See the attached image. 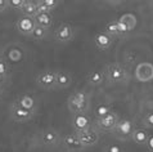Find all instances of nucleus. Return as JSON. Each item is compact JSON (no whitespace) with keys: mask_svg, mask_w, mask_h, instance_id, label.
I'll return each mask as SVG.
<instances>
[{"mask_svg":"<svg viewBox=\"0 0 153 152\" xmlns=\"http://www.w3.org/2000/svg\"><path fill=\"white\" fill-rule=\"evenodd\" d=\"M58 152H71V151H68V150H63V151H58Z\"/></svg>","mask_w":153,"mask_h":152,"instance_id":"72a5a7b5","label":"nucleus"},{"mask_svg":"<svg viewBox=\"0 0 153 152\" xmlns=\"http://www.w3.org/2000/svg\"><path fill=\"white\" fill-rule=\"evenodd\" d=\"M22 16H26V17H35L39 12H37V1H32V0H27L25 7L22 8L21 10Z\"/></svg>","mask_w":153,"mask_h":152,"instance_id":"b1692460","label":"nucleus"},{"mask_svg":"<svg viewBox=\"0 0 153 152\" xmlns=\"http://www.w3.org/2000/svg\"><path fill=\"white\" fill-rule=\"evenodd\" d=\"M76 136L79 137L80 142L82 143L84 147L95 146V145H98V142H99V139H100V133L94 128H89L86 130H84V132L76 133Z\"/></svg>","mask_w":153,"mask_h":152,"instance_id":"9d476101","label":"nucleus"},{"mask_svg":"<svg viewBox=\"0 0 153 152\" xmlns=\"http://www.w3.org/2000/svg\"><path fill=\"white\" fill-rule=\"evenodd\" d=\"M104 32L111 37H118V36L126 35V34L129 32V30H127V27L120 19H116V21H111V22H108L105 25Z\"/></svg>","mask_w":153,"mask_h":152,"instance_id":"2eb2a0df","label":"nucleus"},{"mask_svg":"<svg viewBox=\"0 0 153 152\" xmlns=\"http://www.w3.org/2000/svg\"><path fill=\"white\" fill-rule=\"evenodd\" d=\"M74 36H75L74 27H72L70 23H66V22L61 23L53 32L54 40H56L57 43H61V44L70 43V41L74 40Z\"/></svg>","mask_w":153,"mask_h":152,"instance_id":"0eeeda50","label":"nucleus"},{"mask_svg":"<svg viewBox=\"0 0 153 152\" xmlns=\"http://www.w3.org/2000/svg\"><path fill=\"white\" fill-rule=\"evenodd\" d=\"M105 80V75L103 70H93L91 72H89L86 76V81L89 85L91 86H99L103 84Z\"/></svg>","mask_w":153,"mask_h":152,"instance_id":"aec40b11","label":"nucleus"},{"mask_svg":"<svg viewBox=\"0 0 153 152\" xmlns=\"http://www.w3.org/2000/svg\"><path fill=\"white\" fill-rule=\"evenodd\" d=\"M134 130H135L134 122L129 119H124V120L118 121V124H117L116 128H114L112 134H113L114 138L118 139V141L127 142V141H131V136H133Z\"/></svg>","mask_w":153,"mask_h":152,"instance_id":"7ed1b4c3","label":"nucleus"},{"mask_svg":"<svg viewBox=\"0 0 153 152\" xmlns=\"http://www.w3.org/2000/svg\"><path fill=\"white\" fill-rule=\"evenodd\" d=\"M90 95L85 90L75 92L67 99V107L72 115L86 113L90 110Z\"/></svg>","mask_w":153,"mask_h":152,"instance_id":"f257e3e1","label":"nucleus"},{"mask_svg":"<svg viewBox=\"0 0 153 152\" xmlns=\"http://www.w3.org/2000/svg\"><path fill=\"white\" fill-rule=\"evenodd\" d=\"M148 146H149V148L153 151V139L149 138V142H148Z\"/></svg>","mask_w":153,"mask_h":152,"instance_id":"473e14b6","label":"nucleus"},{"mask_svg":"<svg viewBox=\"0 0 153 152\" xmlns=\"http://www.w3.org/2000/svg\"><path fill=\"white\" fill-rule=\"evenodd\" d=\"M109 112H112V108L108 107V106H98L95 108V116H97V119L104 117L105 115H108Z\"/></svg>","mask_w":153,"mask_h":152,"instance_id":"cd10ccee","label":"nucleus"},{"mask_svg":"<svg viewBox=\"0 0 153 152\" xmlns=\"http://www.w3.org/2000/svg\"><path fill=\"white\" fill-rule=\"evenodd\" d=\"M120 21L127 27L129 32L133 31L134 28H135V26H137V17H135L133 13H125V14H122L120 17Z\"/></svg>","mask_w":153,"mask_h":152,"instance_id":"393cba45","label":"nucleus"},{"mask_svg":"<svg viewBox=\"0 0 153 152\" xmlns=\"http://www.w3.org/2000/svg\"><path fill=\"white\" fill-rule=\"evenodd\" d=\"M149 133H148L147 129L144 128H137L134 130L133 136H131V141H133L135 145L138 146H148V142H149Z\"/></svg>","mask_w":153,"mask_h":152,"instance_id":"6ab92c4d","label":"nucleus"},{"mask_svg":"<svg viewBox=\"0 0 153 152\" xmlns=\"http://www.w3.org/2000/svg\"><path fill=\"white\" fill-rule=\"evenodd\" d=\"M72 85V75L66 70L57 71V89L65 90Z\"/></svg>","mask_w":153,"mask_h":152,"instance_id":"a211bd4d","label":"nucleus"},{"mask_svg":"<svg viewBox=\"0 0 153 152\" xmlns=\"http://www.w3.org/2000/svg\"><path fill=\"white\" fill-rule=\"evenodd\" d=\"M1 56L5 58V61L8 63H18V62L22 61L23 52L21 48H18V46L10 45V46H7L5 52L1 53Z\"/></svg>","mask_w":153,"mask_h":152,"instance_id":"dca6fc26","label":"nucleus"},{"mask_svg":"<svg viewBox=\"0 0 153 152\" xmlns=\"http://www.w3.org/2000/svg\"><path fill=\"white\" fill-rule=\"evenodd\" d=\"M120 116H118L117 112H109L108 115H105L104 117H100V119H97L95 120V126H97V130L98 132H102V133H111L114 130V128L117 126L118 121H120Z\"/></svg>","mask_w":153,"mask_h":152,"instance_id":"39448f33","label":"nucleus"},{"mask_svg":"<svg viewBox=\"0 0 153 152\" xmlns=\"http://www.w3.org/2000/svg\"><path fill=\"white\" fill-rule=\"evenodd\" d=\"M71 125L74 128L75 133L84 132L89 128H91V119L88 116V113H79V115H72Z\"/></svg>","mask_w":153,"mask_h":152,"instance_id":"ddd939ff","label":"nucleus"},{"mask_svg":"<svg viewBox=\"0 0 153 152\" xmlns=\"http://www.w3.org/2000/svg\"><path fill=\"white\" fill-rule=\"evenodd\" d=\"M13 103H16L18 107L26 110V111H31L37 113V101L32 94H21L13 101Z\"/></svg>","mask_w":153,"mask_h":152,"instance_id":"f8f14e48","label":"nucleus"},{"mask_svg":"<svg viewBox=\"0 0 153 152\" xmlns=\"http://www.w3.org/2000/svg\"><path fill=\"white\" fill-rule=\"evenodd\" d=\"M62 141V137L56 129L53 128H48V129H44L42 132L40 133V143L44 147H56L58 146Z\"/></svg>","mask_w":153,"mask_h":152,"instance_id":"6e6552de","label":"nucleus"},{"mask_svg":"<svg viewBox=\"0 0 153 152\" xmlns=\"http://www.w3.org/2000/svg\"><path fill=\"white\" fill-rule=\"evenodd\" d=\"M27 0H9V8L16 10H22Z\"/></svg>","mask_w":153,"mask_h":152,"instance_id":"c85d7f7f","label":"nucleus"},{"mask_svg":"<svg viewBox=\"0 0 153 152\" xmlns=\"http://www.w3.org/2000/svg\"><path fill=\"white\" fill-rule=\"evenodd\" d=\"M61 4L59 0H39L37 1V12L39 13H52Z\"/></svg>","mask_w":153,"mask_h":152,"instance_id":"412c9836","label":"nucleus"},{"mask_svg":"<svg viewBox=\"0 0 153 152\" xmlns=\"http://www.w3.org/2000/svg\"><path fill=\"white\" fill-rule=\"evenodd\" d=\"M142 124L144 126V129H153V111L148 112L147 115L143 116Z\"/></svg>","mask_w":153,"mask_h":152,"instance_id":"bb28decb","label":"nucleus"},{"mask_svg":"<svg viewBox=\"0 0 153 152\" xmlns=\"http://www.w3.org/2000/svg\"><path fill=\"white\" fill-rule=\"evenodd\" d=\"M105 152H124V150H122V147L120 145H117V143H112V145L107 146Z\"/></svg>","mask_w":153,"mask_h":152,"instance_id":"c756f323","label":"nucleus"},{"mask_svg":"<svg viewBox=\"0 0 153 152\" xmlns=\"http://www.w3.org/2000/svg\"><path fill=\"white\" fill-rule=\"evenodd\" d=\"M9 116H10V119L16 122L26 124V122H30L35 119L36 113L31 112V111H26V110L18 107L16 103L12 102L10 106H9Z\"/></svg>","mask_w":153,"mask_h":152,"instance_id":"423d86ee","label":"nucleus"},{"mask_svg":"<svg viewBox=\"0 0 153 152\" xmlns=\"http://www.w3.org/2000/svg\"><path fill=\"white\" fill-rule=\"evenodd\" d=\"M9 75H10L9 63L0 54V85H5V83L9 79Z\"/></svg>","mask_w":153,"mask_h":152,"instance_id":"5701e85b","label":"nucleus"},{"mask_svg":"<svg viewBox=\"0 0 153 152\" xmlns=\"http://www.w3.org/2000/svg\"><path fill=\"white\" fill-rule=\"evenodd\" d=\"M36 26L37 25L35 22V18H32V17H26V16L19 17L16 22L17 31H18L19 34H22V35H25V36L31 35Z\"/></svg>","mask_w":153,"mask_h":152,"instance_id":"9b49d317","label":"nucleus"},{"mask_svg":"<svg viewBox=\"0 0 153 152\" xmlns=\"http://www.w3.org/2000/svg\"><path fill=\"white\" fill-rule=\"evenodd\" d=\"M35 22L37 26H40L45 30H50V27H53V16L52 13H37L35 17Z\"/></svg>","mask_w":153,"mask_h":152,"instance_id":"4be33fe9","label":"nucleus"},{"mask_svg":"<svg viewBox=\"0 0 153 152\" xmlns=\"http://www.w3.org/2000/svg\"><path fill=\"white\" fill-rule=\"evenodd\" d=\"M103 71H104L105 79H107V81L109 84H122V83L126 81L127 77H129L127 70L118 62H113V63L105 65Z\"/></svg>","mask_w":153,"mask_h":152,"instance_id":"f03ea898","label":"nucleus"},{"mask_svg":"<svg viewBox=\"0 0 153 152\" xmlns=\"http://www.w3.org/2000/svg\"><path fill=\"white\" fill-rule=\"evenodd\" d=\"M36 85L42 90L57 89V71L44 70L36 76Z\"/></svg>","mask_w":153,"mask_h":152,"instance_id":"20e7f679","label":"nucleus"},{"mask_svg":"<svg viewBox=\"0 0 153 152\" xmlns=\"http://www.w3.org/2000/svg\"><path fill=\"white\" fill-rule=\"evenodd\" d=\"M9 8V0H0V13Z\"/></svg>","mask_w":153,"mask_h":152,"instance_id":"7c9ffc66","label":"nucleus"},{"mask_svg":"<svg viewBox=\"0 0 153 152\" xmlns=\"http://www.w3.org/2000/svg\"><path fill=\"white\" fill-rule=\"evenodd\" d=\"M61 143L63 146H65L66 150H68L71 152H80L82 151L85 147L82 146V143L80 142L79 137L76 136V133H70V134H65V136H62V141Z\"/></svg>","mask_w":153,"mask_h":152,"instance_id":"4468645a","label":"nucleus"},{"mask_svg":"<svg viewBox=\"0 0 153 152\" xmlns=\"http://www.w3.org/2000/svg\"><path fill=\"white\" fill-rule=\"evenodd\" d=\"M135 79L140 83H148L153 80V65L149 62H142L135 67Z\"/></svg>","mask_w":153,"mask_h":152,"instance_id":"1a4fd4ad","label":"nucleus"},{"mask_svg":"<svg viewBox=\"0 0 153 152\" xmlns=\"http://www.w3.org/2000/svg\"><path fill=\"white\" fill-rule=\"evenodd\" d=\"M48 34H49L48 30H45V28H42L40 26H36L35 30L30 35V37H31V40H33V41H42L48 37Z\"/></svg>","mask_w":153,"mask_h":152,"instance_id":"a878e982","label":"nucleus"},{"mask_svg":"<svg viewBox=\"0 0 153 152\" xmlns=\"http://www.w3.org/2000/svg\"><path fill=\"white\" fill-rule=\"evenodd\" d=\"M94 43H95L97 48L99 50H108L109 48H112L113 37L107 35L104 31L103 32H98V34L94 35Z\"/></svg>","mask_w":153,"mask_h":152,"instance_id":"f3484780","label":"nucleus"},{"mask_svg":"<svg viewBox=\"0 0 153 152\" xmlns=\"http://www.w3.org/2000/svg\"><path fill=\"white\" fill-rule=\"evenodd\" d=\"M4 85H0V101H1V98H3V95H4Z\"/></svg>","mask_w":153,"mask_h":152,"instance_id":"2f4dec72","label":"nucleus"}]
</instances>
